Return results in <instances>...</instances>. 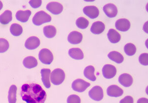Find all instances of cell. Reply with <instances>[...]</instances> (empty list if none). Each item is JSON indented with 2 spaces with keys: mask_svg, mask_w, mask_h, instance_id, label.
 Listing matches in <instances>:
<instances>
[{
  "mask_svg": "<svg viewBox=\"0 0 148 103\" xmlns=\"http://www.w3.org/2000/svg\"><path fill=\"white\" fill-rule=\"evenodd\" d=\"M17 87L15 85H12L9 89L8 100L9 103H16V102Z\"/></svg>",
  "mask_w": 148,
  "mask_h": 103,
  "instance_id": "obj_26",
  "label": "cell"
},
{
  "mask_svg": "<svg viewBox=\"0 0 148 103\" xmlns=\"http://www.w3.org/2000/svg\"><path fill=\"white\" fill-rule=\"evenodd\" d=\"M102 74L104 77L106 79L113 78L116 75V68L114 65L106 64L103 67Z\"/></svg>",
  "mask_w": 148,
  "mask_h": 103,
  "instance_id": "obj_7",
  "label": "cell"
},
{
  "mask_svg": "<svg viewBox=\"0 0 148 103\" xmlns=\"http://www.w3.org/2000/svg\"><path fill=\"white\" fill-rule=\"evenodd\" d=\"M84 14L91 19L96 18L99 14V9L96 7L90 5L84 7L83 9Z\"/></svg>",
  "mask_w": 148,
  "mask_h": 103,
  "instance_id": "obj_9",
  "label": "cell"
},
{
  "mask_svg": "<svg viewBox=\"0 0 148 103\" xmlns=\"http://www.w3.org/2000/svg\"><path fill=\"white\" fill-rule=\"evenodd\" d=\"M51 21V17L44 11H40L35 14L32 19L34 25L40 26L45 23H49Z\"/></svg>",
  "mask_w": 148,
  "mask_h": 103,
  "instance_id": "obj_2",
  "label": "cell"
},
{
  "mask_svg": "<svg viewBox=\"0 0 148 103\" xmlns=\"http://www.w3.org/2000/svg\"><path fill=\"white\" fill-rule=\"evenodd\" d=\"M124 51L125 53L128 56H132L136 52V48L133 44L130 43L125 45Z\"/></svg>",
  "mask_w": 148,
  "mask_h": 103,
  "instance_id": "obj_28",
  "label": "cell"
},
{
  "mask_svg": "<svg viewBox=\"0 0 148 103\" xmlns=\"http://www.w3.org/2000/svg\"><path fill=\"white\" fill-rule=\"evenodd\" d=\"M88 95L91 99L96 101H100L102 100L104 97L103 90L99 86H95L89 91Z\"/></svg>",
  "mask_w": 148,
  "mask_h": 103,
  "instance_id": "obj_6",
  "label": "cell"
},
{
  "mask_svg": "<svg viewBox=\"0 0 148 103\" xmlns=\"http://www.w3.org/2000/svg\"><path fill=\"white\" fill-rule=\"evenodd\" d=\"M10 47L9 42L4 38H0V53H3L8 50Z\"/></svg>",
  "mask_w": 148,
  "mask_h": 103,
  "instance_id": "obj_30",
  "label": "cell"
},
{
  "mask_svg": "<svg viewBox=\"0 0 148 103\" xmlns=\"http://www.w3.org/2000/svg\"><path fill=\"white\" fill-rule=\"evenodd\" d=\"M65 78V72L60 68L54 69L51 74V81L53 85H61L64 81Z\"/></svg>",
  "mask_w": 148,
  "mask_h": 103,
  "instance_id": "obj_3",
  "label": "cell"
},
{
  "mask_svg": "<svg viewBox=\"0 0 148 103\" xmlns=\"http://www.w3.org/2000/svg\"><path fill=\"white\" fill-rule=\"evenodd\" d=\"M83 35L81 33L73 31L69 33L68 37V41L72 44H78L83 40Z\"/></svg>",
  "mask_w": 148,
  "mask_h": 103,
  "instance_id": "obj_13",
  "label": "cell"
},
{
  "mask_svg": "<svg viewBox=\"0 0 148 103\" xmlns=\"http://www.w3.org/2000/svg\"><path fill=\"white\" fill-rule=\"evenodd\" d=\"M20 95L22 100L27 103H44L47 93L42 87L37 83H26L21 88Z\"/></svg>",
  "mask_w": 148,
  "mask_h": 103,
  "instance_id": "obj_1",
  "label": "cell"
},
{
  "mask_svg": "<svg viewBox=\"0 0 148 103\" xmlns=\"http://www.w3.org/2000/svg\"><path fill=\"white\" fill-rule=\"evenodd\" d=\"M10 32L14 36L18 37L22 34L23 28L20 25L18 24L14 23L10 26Z\"/></svg>",
  "mask_w": 148,
  "mask_h": 103,
  "instance_id": "obj_27",
  "label": "cell"
},
{
  "mask_svg": "<svg viewBox=\"0 0 148 103\" xmlns=\"http://www.w3.org/2000/svg\"><path fill=\"white\" fill-rule=\"evenodd\" d=\"M108 57L111 60L118 64L122 63L124 60V58L123 55L116 51L111 52L108 54Z\"/></svg>",
  "mask_w": 148,
  "mask_h": 103,
  "instance_id": "obj_23",
  "label": "cell"
},
{
  "mask_svg": "<svg viewBox=\"0 0 148 103\" xmlns=\"http://www.w3.org/2000/svg\"><path fill=\"white\" fill-rule=\"evenodd\" d=\"M67 102V103H81V98L77 95L75 94L70 95L68 97Z\"/></svg>",
  "mask_w": 148,
  "mask_h": 103,
  "instance_id": "obj_31",
  "label": "cell"
},
{
  "mask_svg": "<svg viewBox=\"0 0 148 103\" xmlns=\"http://www.w3.org/2000/svg\"><path fill=\"white\" fill-rule=\"evenodd\" d=\"M46 7L47 10L54 15L60 14L63 10V5L58 2H51L47 4Z\"/></svg>",
  "mask_w": 148,
  "mask_h": 103,
  "instance_id": "obj_8",
  "label": "cell"
},
{
  "mask_svg": "<svg viewBox=\"0 0 148 103\" xmlns=\"http://www.w3.org/2000/svg\"><path fill=\"white\" fill-rule=\"evenodd\" d=\"M105 25L101 21H96L92 24L90 31L95 35H99L104 31Z\"/></svg>",
  "mask_w": 148,
  "mask_h": 103,
  "instance_id": "obj_17",
  "label": "cell"
},
{
  "mask_svg": "<svg viewBox=\"0 0 148 103\" xmlns=\"http://www.w3.org/2000/svg\"><path fill=\"white\" fill-rule=\"evenodd\" d=\"M107 93L109 96L118 97L123 95V91L118 85H112L107 88Z\"/></svg>",
  "mask_w": 148,
  "mask_h": 103,
  "instance_id": "obj_12",
  "label": "cell"
},
{
  "mask_svg": "<svg viewBox=\"0 0 148 103\" xmlns=\"http://www.w3.org/2000/svg\"><path fill=\"white\" fill-rule=\"evenodd\" d=\"M31 15V12L30 10H19L16 14V18L20 22L25 23L28 21Z\"/></svg>",
  "mask_w": 148,
  "mask_h": 103,
  "instance_id": "obj_18",
  "label": "cell"
},
{
  "mask_svg": "<svg viewBox=\"0 0 148 103\" xmlns=\"http://www.w3.org/2000/svg\"><path fill=\"white\" fill-rule=\"evenodd\" d=\"M44 35L47 38H51L54 37L56 34V28L51 26L49 25L44 27L43 28Z\"/></svg>",
  "mask_w": 148,
  "mask_h": 103,
  "instance_id": "obj_25",
  "label": "cell"
},
{
  "mask_svg": "<svg viewBox=\"0 0 148 103\" xmlns=\"http://www.w3.org/2000/svg\"><path fill=\"white\" fill-rule=\"evenodd\" d=\"M3 3H2V2L0 1V10L2 9V8H3Z\"/></svg>",
  "mask_w": 148,
  "mask_h": 103,
  "instance_id": "obj_36",
  "label": "cell"
},
{
  "mask_svg": "<svg viewBox=\"0 0 148 103\" xmlns=\"http://www.w3.org/2000/svg\"><path fill=\"white\" fill-rule=\"evenodd\" d=\"M95 73V68L91 65H89L86 67L84 69V74L86 78L91 81H95L96 80V76L94 74Z\"/></svg>",
  "mask_w": 148,
  "mask_h": 103,
  "instance_id": "obj_21",
  "label": "cell"
},
{
  "mask_svg": "<svg viewBox=\"0 0 148 103\" xmlns=\"http://www.w3.org/2000/svg\"><path fill=\"white\" fill-rule=\"evenodd\" d=\"M76 24L79 28L85 29L88 26L89 21L84 17H79L76 21Z\"/></svg>",
  "mask_w": 148,
  "mask_h": 103,
  "instance_id": "obj_29",
  "label": "cell"
},
{
  "mask_svg": "<svg viewBox=\"0 0 148 103\" xmlns=\"http://www.w3.org/2000/svg\"><path fill=\"white\" fill-rule=\"evenodd\" d=\"M115 27L117 30L125 32L130 30V21L125 18L120 19L116 21L115 23Z\"/></svg>",
  "mask_w": 148,
  "mask_h": 103,
  "instance_id": "obj_11",
  "label": "cell"
},
{
  "mask_svg": "<svg viewBox=\"0 0 148 103\" xmlns=\"http://www.w3.org/2000/svg\"><path fill=\"white\" fill-rule=\"evenodd\" d=\"M69 55L74 60H83L84 58V55L82 50L77 48L70 49L69 50Z\"/></svg>",
  "mask_w": 148,
  "mask_h": 103,
  "instance_id": "obj_20",
  "label": "cell"
},
{
  "mask_svg": "<svg viewBox=\"0 0 148 103\" xmlns=\"http://www.w3.org/2000/svg\"><path fill=\"white\" fill-rule=\"evenodd\" d=\"M29 3L31 5V7H32L33 8H37L40 7L42 3V1L41 0H38V1L32 0V1H30Z\"/></svg>",
  "mask_w": 148,
  "mask_h": 103,
  "instance_id": "obj_33",
  "label": "cell"
},
{
  "mask_svg": "<svg viewBox=\"0 0 148 103\" xmlns=\"http://www.w3.org/2000/svg\"><path fill=\"white\" fill-rule=\"evenodd\" d=\"M40 45V40L36 37H31L27 39L25 43L26 48L29 50H34Z\"/></svg>",
  "mask_w": 148,
  "mask_h": 103,
  "instance_id": "obj_14",
  "label": "cell"
},
{
  "mask_svg": "<svg viewBox=\"0 0 148 103\" xmlns=\"http://www.w3.org/2000/svg\"><path fill=\"white\" fill-rule=\"evenodd\" d=\"M139 61L142 65L147 66L148 65V54L143 53L139 58Z\"/></svg>",
  "mask_w": 148,
  "mask_h": 103,
  "instance_id": "obj_32",
  "label": "cell"
},
{
  "mask_svg": "<svg viewBox=\"0 0 148 103\" xmlns=\"http://www.w3.org/2000/svg\"><path fill=\"white\" fill-rule=\"evenodd\" d=\"M51 71L49 69L44 68L40 71V73L42 75V80L45 87H46V88H49L51 87Z\"/></svg>",
  "mask_w": 148,
  "mask_h": 103,
  "instance_id": "obj_15",
  "label": "cell"
},
{
  "mask_svg": "<svg viewBox=\"0 0 148 103\" xmlns=\"http://www.w3.org/2000/svg\"><path fill=\"white\" fill-rule=\"evenodd\" d=\"M137 103H148V100L147 98H142L138 99Z\"/></svg>",
  "mask_w": 148,
  "mask_h": 103,
  "instance_id": "obj_35",
  "label": "cell"
},
{
  "mask_svg": "<svg viewBox=\"0 0 148 103\" xmlns=\"http://www.w3.org/2000/svg\"><path fill=\"white\" fill-rule=\"evenodd\" d=\"M23 64L26 68L31 69L37 66L38 65V62L34 57L29 56L26 57L24 59Z\"/></svg>",
  "mask_w": 148,
  "mask_h": 103,
  "instance_id": "obj_22",
  "label": "cell"
},
{
  "mask_svg": "<svg viewBox=\"0 0 148 103\" xmlns=\"http://www.w3.org/2000/svg\"><path fill=\"white\" fill-rule=\"evenodd\" d=\"M119 81L123 87H128L132 85L133 80L131 75L128 74L124 73L120 76Z\"/></svg>",
  "mask_w": 148,
  "mask_h": 103,
  "instance_id": "obj_16",
  "label": "cell"
},
{
  "mask_svg": "<svg viewBox=\"0 0 148 103\" xmlns=\"http://www.w3.org/2000/svg\"><path fill=\"white\" fill-rule=\"evenodd\" d=\"M103 11L109 18H114L118 14V8L113 3H108L103 7Z\"/></svg>",
  "mask_w": 148,
  "mask_h": 103,
  "instance_id": "obj_10",
  "label": "cell"
},
{
  "mask_svg": "<svg viewBox=\"0 0 148 103\" xmlns=\"http://www.w3.org/2000/svg\"><path fill=\"white\" fill-rule=\"evenodd\" d=\"M12 12L9 10H5L0 15V23L3 25H7L12 21Z\"/></svg>",
  "mask_w": 148,
  "mask_h": 103,
  "instance_id": "obj_24",
  "label": "cell"
},
{
  "mask_svg": "<svg viewBox=\"0 0 148 103\" xmlns=\"http://www.w3.org/2000/svg\"><path fill=\"white\" fill-rule=\"evenodd\" d=\"M39 60L45 64H51L53 60V56L51 52L47 49H42L39 54Z\"/></svg>",
  "mask_w": 148,
  "mask_h": 103,
  "instance_id": "obj_4",
  "label": "cell"
},
{
  "mask_svg": "<svg viewBox=\"0 0 148 103\" xmlns=\"http://www.w3.org/2000/svg\"><path fill=\"white\" fill-rule=\"evenodd\" d=\"M90 85V83L82 79H77L73 82L72 87L75 91L83 92Z\"/></svg>",
  "mask_w": 148,
  "mask_h": 103,
  "instance_id": "obj_5",
  "label": "cell"
},
{
  "mask_svg": "<svg viewBox=\"0 0 148 103\" xmlns=\"http://www.w3.org/2000/svg\"><path fill=\"white\" fill-rule=\"evenodd\" d=\"M120 103H134L133 98L130 96L125 97L123 99L121 100Z\"/></svg>",
  "mask_w": 148,
  "mask_h": 103,
  "instance_id": "obj_34",
  "label": "cell"
},
{
  "mask_svg": "<svg viewBox=\"0 0 148 103\" xmlns=\"http://www.w3.org/2000/svg\"><path fill=\"white\" fill-rule=\"evenodd\" d=\"M107 37L110 41L112 43H116L120 41L121 36L120 33L114 29H110L107 33Z\"/></svg>",
  "mask_w": 148,
  "mask_h": 103,
  "instance_id": "obj_19",
  "label": "cell"
}]
</instances>
